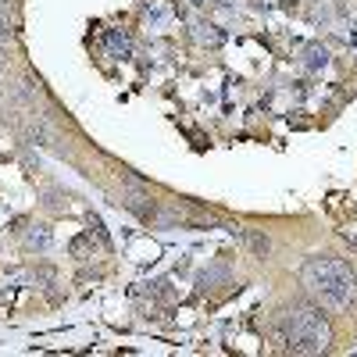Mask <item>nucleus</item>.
I'll use <instances>...</instances> for the list:
<instances>
[{
  "instance_id": "nucleus-1",
  "label": "nucleus",
  "mask_w": 357,
  "mask_h": 357,
  "mask_svg": "<svg viewBox=\"0 0 357 357\" xmlns=\"http://www.w3.org/2000/svg\"><path fill=\"white\" fill-rule=\"evenodd\" d=\"M307 293L325 311H347L357 304V275L350 272L347 261L336 257H311L301 272Z\"/></svg>"
},
{
  "instance_id": "nucleus-2",
  "label": "nucleus",
  "mask_w": 357,
  "mask_h": 357,
  "mask_svg": "<svg viewBox=\"0 0 357 357\" xmlns=\"http://www.w3.org/2000/svg\"><path fill=\"white\" fill-rule=\"evenodd\" d=\"M272 336L286 354H318L329 347V325L318 311H286L275 321Z\"/></svg>"
},
{
  "instance_id": "nucleus-3",
  "label": "nucleus",
  "mask_w": 357,
  "mask_h": 357,
  "mask_svg": "<svg viewBox=\"0 0 357 357\" xmlns=\"http://www.w3.org/2000/svg\"><path fill=\"white\" fill-rule=\"evenodd\" d=\"M304 65H307V68H325V65H329V54H325V47H307Z\"/></svg>"
},
{
  "instance_id": "nucleus-4",
  "label": "nucleus",
  "mask_w": 357,
  "mask_h": 357,
  "mask_svg": "<svg viewBox=\"0 0 357 357\" xmlns=\"http://www.w3.org/2000/svg\"><path fill=\"white\" fill-rule=\"evenodd\" d=\"M107 47H111L114 54H122V57L129 54V40H126V36H118V33H107Z\"/></svg>"
}]
</instances>
